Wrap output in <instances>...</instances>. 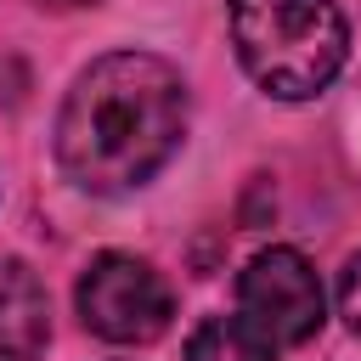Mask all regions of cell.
Here are the masks:
<instances>
[{"label":"cell","mask_w":361,"mask_h":361,"mask_svg":"<svg viewBox=\"0 0 361 361\" xmlns=\"http://www.w3.org/2000/svg\"><path fill=\"white\" fill-rule=\"evenodd\" d=\"M231 45L265 96L310 102L338 79L350 28L333 0H231Z\"/></svg>","instance_id":"2"},{"label":"cell","mask_w":361,"mask_h":361,"mask_svg":"<svg viewBox=\"0 0 361 361\" xmlns=\"http://www.w3.org/2000/svg\"><path fill=\"white\" fill-rule=\"evenodd\" d=\"M45 333V288L23 259H0V361H39Z\"/></svg>","instance_id":"5"},{"label":"cell","mask_w":361,"mask_h":361,"mask_svg":"<svg viewBox=\"0 0 361 361\" xmlns=\"http://www.w3.org/2000/svg\"><path fill=\"white\" fill-rule=\"evenodd\" d=\"M186 135V85L152 51L96 56L56 113V164L79 192L124 197L147 186Z\"/></svg>","instance_id":"1"},{"label":"cell","mask_w":361,"mask_h":361,"mask_svg":"<svg viewBox=\"0 0 361 361\" xmlns=\"http://www.w3.org/2000/svg\"><path fill=\"white\" fill-rule=\"evenodd\" d=\"M338 310H344V322L361 333V254L344 265V276H338Z\"/></svg>","instance_id":"7"},{"label":"cell","mask_w":361,"mask_h":361,"mask_svg":"<svg viewBox=\"0 0 361 361\" xmlns=\"http://www.w3.org/2000/svg\"><path fill=\"white\" fill-rule=\"evenodd\" d=\"M34 6H51V11H73V6H96V0H34Z\"/></svg>","instance_id":"8"},{"label":"cell","mask_w":361,"mask_h":361,"mask_svg":"<svg viewBox=\"0 0 361 361\" xmlns=\"http://www.w3.org/2000/svg\"><path fill=\"white\" fill-rule=\"evenodd\" d=\"M237 305L276 350L305 344L322 327V276L310 271V259L299 248H265V254H254L243 265Z\"/></svg>","instance_id":"4"},{"label":"cell","mask_w":361,"mask_h":361,"mask_svg":"<svg viewBox=\"0 0 361 361\" xmlns=\"http://www.w3.org/2000/svg\"><path fill=\"white\" fill-rule=\"evenodd\" d=\"M169 282L135 254H96L79 276V316L107 344H147L169 327Z\"/></svg>","instance_id":"3"},{"label":"cell","mask_w":361,"mask_h":361,"mask_svg":"<svg viewBox=\"0 0 361 361\" xmlns=\"http://www.w3.org/2000/svg\"><path fill=\"white\" fill-rule=\"evenodd\" d=\"M186 361H276V344L248 316H209L192 333Z\"/></svg>","instance_id":"6"}]
</instances>
